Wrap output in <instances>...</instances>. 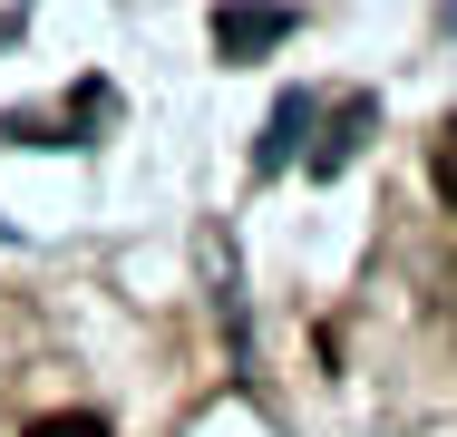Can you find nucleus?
I'll return each instance as SVG.
<instances>
[{"mask_svg":"<svg viewBox=\"0 0 457 437\" xmlns=\"http://www.w3.org/2000/svg\"><path fill=\"white\" fill-rule=\"evenodd\" d=\"M292 39V10H214V59H273Z\"/></svg>","mask_w":457,"mask_h":437,"instance_id":"f257e3e1","label":"nucleus"},{"mask_svg":"<svg viewBox=\"0 0 457 437\" xmlns=\"http://www.w3.org/2000/svg\"><path fill=\"white\" fill-rule=\"evenodd\" d=\"M361 127H370V97H351V107L331 117V136H321V156H312V166H321V175H331V166H351V146H361Z\"/></svg>","mask_w":457,"mask_h":437,"instance_id":"f03ea898","label":"nucleus"},{"mask_svg":"<svg viewBox=\"0 0 457 437\" xmlns=\"http://www.w3.org/2000/svg\"><path fill=\"white\" fill-rule=\"evenodd\" d=\"M29 437H107V418H88V408H49Z\"/></svg>","mask_w":457,"mask_h":437,"instance_id":"7ed1b4c3","label":"nucleus"},{"mask_svg":"<svg viewBox=\"0 0 457 437\" xmlns=\"http://www.w3.org/2000/svg\"><path fill=\"white\" fill-rule=\"evenodd\" d=\"M292 127H302V97H282V107H273V146H263V166L292 156Z\"/></svg>","mask_w":457,"mask_h":437,"instance_id":"20e7f679","label":"nucleus"},{"mask_svg":"<svg viewBox=\"0 0 457 437\" xmlns=\"http://www.w3.org/2000/svg\"><path fill=\"white\" fill-rule=\"evenodd\" d=\"M428 175H438V194L457 204V127H438V156H428Z\"/></svg>","mask_w":457,"mask_h":437,"instance_id":"39448f33","label":"nucleus"}]
</instances>
